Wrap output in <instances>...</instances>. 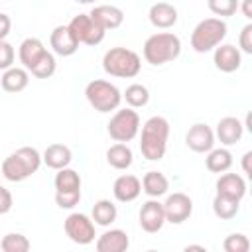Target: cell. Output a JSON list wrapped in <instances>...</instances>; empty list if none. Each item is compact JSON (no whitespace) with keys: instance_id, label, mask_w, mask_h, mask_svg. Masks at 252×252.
<instances>
[{"instance_id":"obj_9","label":"cell","mask_w":252,"mask_h":252,"mask_svg":"<svg viewBox=\"0 0 252 252\" xmlns=\"http://www.w3.org/2000/svg\"><path fill=\"white\" fill-rule=\"evenodd\" d=\"M65 234L75 242V244H81V246H87L94 240V222L93 219H89L87 215L83 213H71L67 219H65Z\"/></svg>"},{"instance_id":"obj_21","label":"cell","mask_w":252,"mask_h":252,"mask_svg":"<svg viewBox=\"0 0 252 252\" xmlns=\"http://www.w3.org/2000/svg\"><path fill=\"white\" fill-rule=\"evenodd\" d=\"M45 51H47V49H45V45L41 43V39H37V37H26V39L20 43L18 55H20L22 65L30 71V69L39 61V57H41Z\"/></svg>"},{"instance_id":"obj_23","label":"cell","mask_w":252,"mask_h":252,"mask_svg":"<svg viewBox=\"0 0 252 252\" xmlns=\"http://www.w3.org/2000/svg\"><path fill=\"white\" fill-rule=\"evenodd\" d=\"M30 83V75H28V69L24 67H10L4 71V75L0 77V85L6 93H20L28 87Z\"/></svg>"},{"instance_id":"obj_32","label":"cell","mask_w":252,"mask_h":252,"mask_svg":"<svg viewBox=\"0 0 252 252\" xmlns=\"http://www.w3.org/2000/svg\"><path fill=\"white\" fill-rule=\"evenodd\" d=\"M55 57H53V53H49V51H45L41 57H39V61L30 69L32 71V75L33 77H37V79H47V77H51L53 73H55Z\"/></svg>"},{"instance_id":"obj_41","label":"cell","mask_w":252,"mask_h":252,"mask_svg":"<svg viewBox=\"0 0 252 252\" xmlns=\"http://www.w3.org/2000/svg\"><path fill=\"white\" fill-rule=\"evenodd\" d=\"M250 159H252V152H246L242 156V169L246 175H252V167H250Z\"/></svg>"},{"instance_id":"obj_25","label":"cell","mask_w":252,"mask_h":252,"mask_svg":"<svg viewBox=\"0 0 252 252\" xmlns=\"http://www.w3.org/2000/svg\"><path fill=\"white\" fill-rule=\"evenodd\" d=\"M167 189H169V181L161 171H148L142 179V191L148 197H154V199L161 197L167 193Z\"/></svg>"},{"instance_id":"obj_27","label":"cell","mask_w":252,"mask_h":252,"mask_svg":"<svg viewBox=\"0 0 252 252\" xmlns=\"http://www.w3.org/2000/svg\"><path fill=\"white\" fill-rule=\"evenodd\" d=\"M116 215H118L116 205L112 201H108V199H100V201H96L93 205V220L96 224H100V226L112 224L116 220Z\"/></svg>"},{"instance_id":"obj_14","label":"cell","mask_w":252,"mask_h":252,"mask_svg":"<svg viewBox=\"0 0 252 252\" xmlns=\"http://www.w3.org/2000/svg\"><path fill=\"white\" fill-rule=\"evenodd\" d=\"M49 45H51V49H53L57 55H61V57H69V55H73V53L79 49V41L73 37L71 30H69L67 26H57V28L51 32V35H49Z\"/></svg>"},{"instance_id":"obj_40","label":"cell","mask_w":252,"mask_h":252,"mask_svg":"<svg viewBox=\"0 0 252 252\" xmlns=\"http://www.w3.org/2000/svg\"><path fill=\"white\" fill-rule=\"evenodd\" d=\"M238 8L242 10L246 20H252V0H242V4H238Z\"/></svg>"},{"instance_id":"obj_18","label":"cell","mask_w":252,"mask_h":252,"mask_svg":"<svg viewBox=\"0 0 252 252\" xmlns=\"http://www.w3.org/2000/svg\"><path fill=\"white\" fill-rule=\"evenodd\" d=\"M148 18H150L154 28L169 30L177 22V10L169 2H156V4H152L150 12H148Z\"/></svg>"},{"instance_id":"obj_19","label":"cell","mask_w":252,"mask_h":252,"mask_svg":"<svg viewBox=\"0 0 252 252\" xmlns=\"http://www.w3.org/2000/svg\"><path fill=\"white\" fill-rule=\"evenodd\" d=\"M242 134H244V124L234 116H224L217 124V138L224 146H232V144L240 142Z\"/></svg>"},{"instance_id":"obj_6","label":"cell","mask_w":252,"mask_h":252,"mask_svg":"<svg viewBox=\"0 0 252 252\" xmlns=\"http://www.w3.org/2000/svg\"><path fill=\"white\" fill-rule=\"evenodd\" d=\"M85 96L89 104L98 112H110L116 110L122 102V93L116 85L104 79H94L85 87Z\"/></svg>"},{"instance_id":"obj_33","label":"cell","mask_w":252,"mask_h":252,"mask_svg":"<svg viewBox=\"0 0 252 252\" xmlns=\"http://www.w3.org/2000/svg\"><path fill=\"white\" fill-rule=\"evenodd\" d=\"M207 6H209V10H211L215 16L228 18V16L236 14V10H238V0H207Z\"/></svg>"},{"instance_id":"obj_35","label":"cell","mask_w":252,"mask_h":252,"mask_svg":"<svg viewBox=\"0 0 252 252\" xmlns=\"http://www.w3.org/2000/svg\"><path fill=\"white\" fill-rule=\"evenodd\" d=\"M81 201V189L71 191H55V203L59 209H73Z\"/></svg>"},{"instance_id":"obj_12","label":"cell","mask_w":252,"mask_h":252,"mask_svg":"<svg viewBox=\"0 0 252 252\" xmlns=\"http://www.w3.org/2000/svg\"><path fill=\"white\" fill-rule=\"evenodd\" d=\"M185 142H187V148H191L193 152L205 154V152L213 150V146H215V132L207 124H193L187 130Z\"/></svg>"},{"instance_id":"obj_43","label":"cell","mask_w":252,"mask_h":252,"mask_svg":"<svg viewBox=\"0 0 252 252\" xmlns=\"http://www.w3.org/2000/svg\"><path fill=\"white\" fill-rule=\"evenodd\" d=\"M75 2H79V4H91V2H94V0H75Z\"/></svg>"},{"instance_id":"obj_34","label":"cell","mask_w":252,"mask_h":252,"mask_svg":"<svg viewBox=\"0 0 252 252\" xmlns=\"http://www.w3.org/2000/svg\"><path fill=\"white\" fill-rule=\"evenodd\" d=\"M222 248L226 252H248L250 250V240L246 238V234H240V232H234V234H228L222 242Z\"/></svg>"},{"instance_id":"obj_36","label":"cell","mask_w":252,"mask_h":252,"mask_svg":"<svg viewBox=\"0 0 252 252\" xmlns=\"http://www.w3.org/2000/svg\"><path fill=\"white\" fill-rule=\"evenodd\" d=\"M14 55H16V53H14V47H12L8 41L0 39V71H6V69L12 67Z\"/></svg>"},{"instance_id":"obj_7","label":"cell","mask_w":252,"mask_h":252,"mask_svg":"<svg viewBox=\"0 0 252 252\" xmlns=\"http://www.w3.org/2000/svg\"><path fill=\"white\" fill-rule=\"evenodd\" d=\"M140 132V116L134 108L116 110L108 122V136L114 142H132Z\"/></svg>"},{"instance_id":"obj_20","label":"cell","mask_w":252,"mask_h":252,"mask_svg":"<svg viewBox=\"0 0 252 252\" xmlns=\"http://www.w3.org/2000/svg\"><path fill=\"white\" fill-rule=\"evenodd\" d=\"M128 246H130V238L120 228H110L104 234H100L96 240L98 252H124L128 250Z\"/></svg>"},{"instance_id":"obj_5","label":"cell","mask_w":252,"mask_h":252,"mask_svg":"<svg viewBox=\"0 0 252 252\" xmlns=\"http://www.w3.org/2000/svg\"><path fill=\"white\" fill-rule=\"evenodd\" d=\"M226 37V24L220 18H207L201 20L191 32V47L197 53H207L220 45Z\"/></svg>"},{"instance_id":"obj_15","label":"cell","mask_w":252,"mask_h":252,"mask_svg":"<svg viewBox=\"0 0 252 252\" xmlns=\"http://www.w3.org/2000/svg\"><path fill=\"white\" fill-rule=\"evenodd\" d=\"M89 16L98 26H102L104 30H116L124 22V12L118 6H112V4H98V6H94L91 10Z\"/></svg>"},{"instance_id":"obj_30","label":"cell","mask_w":252,"mask_h":252,"mask_svg":"<svg viewBox=\"0 0 252 252\" xmlns=\"http://www.w3.org/2000/svg\"><path fill=\"white\" fill-rule=\"evenodd\" d=\"M57 191H71V189H81V175L75 169L61 167L57 169V175L53 179Z\"/></svg>"},{"instance_id":"obj_17","label":"cell","mask_w":252,"mask_h":252,"mask_svg":"<svg viewBox=\"0 0 252 252\" xmlns=\"http://www.w3.org/2000/svg\"><path fill=\"white\" fill-rule=\"evenodd\" d=\"M112 193H114L116 201L130 203V201L138 199V195L142 193V181L136 175H120V177H116V181L112 185Z\"/></svg>"},{"instance_id":"obj_2","label":"cell","mask_w":252,"mask_h":252,"mask_svg":"<svg viewBox=\"0 0 252 252\" xmlns=\"http://www.w3.org/2000/svg\"><path fill=\"white\" fill-rule=\"evenodd\" d=\"M39 165H41L39 152L32 146H24L2 161V175L12 183H20L30 175H33L39 169Z\"/></svg>"},{"instance_id":"obj_10","label":"cell","mask_w":252,"mask_h":252,"mask_svg":"<svg viewBox=\"0 0 252 252\" xmlns=\"http://www.w3.org/2000/svg\"><path fill=\"white\" fill-rule=\"evenodd\" d=\"M163 205V213H165V220L171 224H181L185 222L191 213H193V201L189 199V195L185 193H173L165 199Z\"/></svg>"},{"instance_id":"obj_42","label":"cell","mask_w":252,"mask_h":252,"mask_svg":"<svg viewBox=\"0 0 252 252\" xmlns=\"http://www.w3.org/2000/svg\"><path fill=\"white\" fill-rule=\"evenodd\" d=\"M185 250H203V252H205V246H195V244H191V246H187Z\"/></svg>"},{"instance_id":"obj_3","label":"cell","mask_w":252,"mask_h":252,"mask_svg":"<svg viewBox=\"0 0 252 252\" xmlns=\"http://www.w3.org/2000/svg\"><path fill=\"white\" fill-rule=\"evenodd\" d=\"M181 53V39L171 32H158L144 43V59L150 65H163L177 59Z\"/></svg>"},{"instance_id":"obj_29","label":"cell","mask_w":252,"mask_h":252,"mask_svg":"<svg viewBox=\"0 0 252 252\" xmlns=\"http://www.w3.org/2000/svg\"><path fill=\"white\" fill-rule=\"evenodd\" d=\"M122 98L128 102V106H130V108H142V106H146V104H148V100H150V91H148L144 85L134 83V85L126 87V91H124Z\"/></svg>"},{"instance_id":"obj_26","label":"cell","mask_w":252,"mask_h":252,"mask_svg":"<svg viewBox=\"0 0 252 252\" xmlns=\"http://www.w3.org/2000/svg\"><path fill=\"white\" fill-rule=\"evenodd\" d=\"M205 163H207V169L209 171H213V173H224L232 165V154L226 148L209 150V156H207Z\"/></svg>"},{"instance_id":"obj_31","label":"cell","mask_w":252,"mask_h":252,"mask_svg":"<svg viewBox=\"0 0 252 252\" xmlns=\"http://www.w3.org/2000/svg\"><path fill=\"white\" fill-rule=\"evenodd\" d=\"M0 248L4 252H28L30 250V240H28V236H24L20 232H10L2 238Z\"/></svg>"},{"instance_id":"obj_8","label":"cell","mask_w":252,"mask_h":252,"mask_svg":"<svg viewBox=\"0 0 252 252\" xmlns=\"http://www.w3.org/2000/svg\"><path fill=\"white\" fill-rule=\"evenodd\" d=\"M67 28L71 30V33L79 41V45L81 43H85V45H98L104 39V33H106V30L102 26H98L89 14L75 16L67 24Z\"/></svg>"},{"instance_id":"obj_16","label":"cell","mask_w":252,"mask_h":252,"mask_svg":"<svg viewBox=\"0 0 252 252\" xmlns=\"http://www.w3.org/2000/svg\"><path fill=\"white\" fill-rule=\"evenodd\" d=\"M217 193L240 203L242 197L246 195V181L238 173H222L217 179Z\"/></svg>"},{"instance_id":"obj_39","label":"cell","mask_w":252,"mask_h":252,"mask_svg":"<svg viewBox=\"0 0 252 252\" xmlns=\"http://www.w3.org/2000/svg\"><path fill=\"white\" fill-rule=\"evenodd\" d=\"M10 28H12V20H10V16L0 12V39H6V35L10 33Z\"/></svg>"},{"instance_id":"obj_1","label":"cell","mask_w":252,"mask_h":252,"mask_svg":"<svg viewBox=\"0 0 252 252\" xmlns=\"http://www.w3.org/2000/svg\"><path fill=\"white\" fill-rule=\"evenodd\" d=\"M169 138V122L163 116H152L142 126L140 136V152L146 159L158 161L165 156Z\"/></svg>"},{"instance_id":"obj_38","label":"cell","mask_w":252,"mask_h":252,"mask_svg":"<svg viewBox=\"0 0 252 252\" xmlns=\"http://www.w3.org/2000/svg\"><path fill=\"white\" fill-rule=\"evenodd\" d=\"M12 209V193L0 185V215H6Z\"/></svg>"},{"instance_id":"obj_4","label":"cell","mask_w":252,"mask_h":252,"mask_svg":"<svg viewBox=\"0 0 252 252\" xmlns=\"http://www.w3.org/2000/svg\"><path fill=\"white\" fill-rule=\"evenodd\" d=\"M102 69L110 77L118 79H132L140 73L142 61L140 55L126 47H110L102 57Z\"/></svg>"},{"instance_id":"obj_24","label":"cell","mask_w":252,"mask_h":252,"mask_svg":"<svg viewBox=\"0 0 252 252\" xmlns=\"http://www.w3.org/2000/svg\"><path fill=\"white\" fill-rule=\"evenodd\" d=\"M106 161L114 169H128L134 161V156H132V150L128 148V144L116 142L106 150Z\"/></svg>"},{"instance_id":"obj_22","label":"cell","mask_w":252,"mask_h":252,"mask_svg":"<svg viewBox=\"0 0 252 252\" xmlns=\"http://www.w3.org/2000/svg\"><path fill=\"white\" fill-rule=\"evenodd\" d=\"M73 156H71V150L65 146V144H51L45 148L43 156H41V161L51 167V169H61V167H67L71 163Z\"/></svg>"},{"instance_id":"obj_11","label":"cell","mask_w":252,"mask_h":252,"mask_svg":"<svg viewBox=\"0 0 252 252\" xmlns=\"http://www.w3.org/2000/svg\"><path fill=\"white\" fill-rule=\"evenodd\" d=\"M165 222V213H163V205L156 199H150L142 205L140 209V226L146 232H158L161 230Z\"/></svg>"},{"instance_id":"obj_37","label":"cell","mask_w":252,"mask_h":252,"mask_svg":"<svg viewBox=\"0 0 252 252\" xmlns=\"http://www.w3.org/2000/svg\"><path fill=\"white\" fill-rule=\"evenodd\" d=\"M238 45L244 53H252V24H246L238 35Z\"/></svg>"},{"instance_id":"obj_13","label":"cell","mask_w":252,"mask_h":252,"mask_svg":"<svg viewBox=\"0 0 252 252\" xmlns=\"http://www.w3.org/2000/svg\"><path fill=\"white\" fill-rule=\"evenodd\" d=\"M213 61H215V67L222 73H232L240 67L242 63V55H240V49L230 45V43H222V45H217L215 47V55H213Z\"/></svg>"},{"instance_id":"obj_28","label":"cell","mask_w":252,"mask_h":252,"mask_svg":"<svg viewBox=\"0 0 252 252\" xmlns=\"http://www.w3.org/2000/svg\"><path fill=\"white\" fill-rule=\"evenodd\" d=\"M238 201H234V199H228V197H224V195H215V199H213V213L220 219V220H230V219H234L236 217V213H238Z\"/></svg>"}]
</instances>
